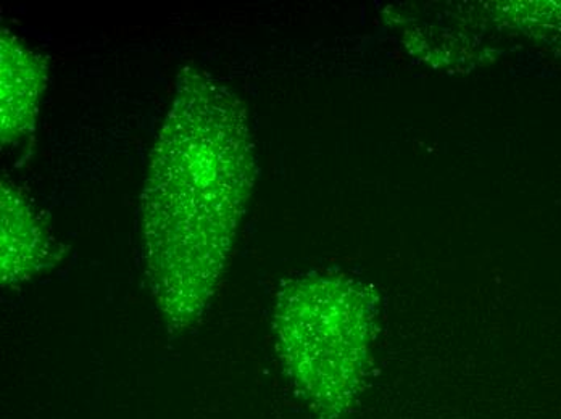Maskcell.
Wrapping results in <instances>:
<instances>
[{
    "label": "cell",
    "mask_w": 561,
    "mask_h": 419,
    "mask_svg": "<svg viewBox=\"0 0 561 419\" xmlns=\"http://www.w3.org/2000/svg\"><path fill=\"white\" fill-rule=\"evenodd\" d=\"M2 59V114L3 117L15 107L20 98V128L31 123V110L36 108L37 88L43 70H37L36 60L22 47L3 43Z\"/></svg>",
    "instance_id": "3957f363"
},
{
    "label": "cell",
    "mask_w": 561,
    "mask_h": 419,
    "mask_svg": "<svg viewBox=\"0 0 561 419\" xmlns=\"http://www.w3.org/2000/svg\"><path fill=\"white\" fill-rule=\"evenodd\" d=\"M278 318L284 357L297 383L318 407L344 410L368 356L369 295L344 279H310L290 289Z\"/></svg>",
    "instance_id": "7a4b0ae2"
},
{
    "label": "cell",
    "mask_w": 561,
    "mask_h": 419,
    "mask_svg": "<svg viewBox=\"0 0 561 419\" xmlns=\"http://www.w3.org/2000/svg\"><path fill=\"white\" fill-rule=\"evenodd\" d=\"M244 108L201 74L184 78L150 163L147 254L171 318H193L220 275L251 193Z\"/></svg>",
    "instance_id": "6da1fadb"
}]
</instances>
